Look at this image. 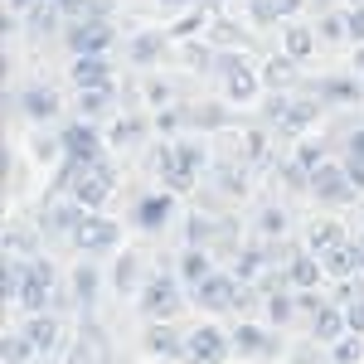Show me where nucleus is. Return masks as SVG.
I'll return each mask as SVG.
<instances>
[{"label":"nucleus","mask_w":364,"mask_h":364,"mask_svg":"<svg viewBox=\"0 0 364 364\" xmlns=\"http://www.w3.org/2000/svg\"><path fill=\"white\" fill-rule=\"evenodd\" d=\"M228 336H233V355H243V360H277V355H287L277 326H257L252 316H243Z\"/></svg>","instance_id":"1"},{"label":"nucleus","mask_w":364,"mask_h":364,"mask_svg":"<svg viewBox=\"0 0 364 364\" xmlns=\"http://www.w3.org/2000/svg\"><path fill=\"white\" fill-rule=\"evenodd\" d=\"M107 360H112V340H107V331L97 326V316L83 311L78 336H73V345H68V364H107Z\"/></svg>","instance_id":"2"},{"label":"nucleus","mask_w":364,"mask_h":364,"mask_svg":"<svg viewBox=\"0 0 364 364\" xmlns=\"http://www.w3.org/2000/svg\"><path fill=\"white\" fill-rule=\"evenodd\" d=\"M238 291H243V277L238 272H209V277L195 287L199 311H214V316H228L238 306Z\"/></svg>","instance_id":"3"},{"label":"nucleus","mask_w":364,"mask_h":364,"mask_svg":"<svg viewBox=\"0 0 364 364\" xmlns=\"http://www.w3.org/2000/svg\"><path fill=\"white\" fill-rule=\"evenodd\" d=\"M185 306V296H180V282L175 277H151L146 282V291H141V316L146 321H175Z\"/></svg>","instance_id":"4"},{"label":"nucleus","mask_w":364,"mask_h":364,"mask_svg":"<svg viewBox=\"0 0 364 364\" xmlns=\"http://www.w3.org/2000/svg\"><path fill=\"white\" fill-rule=\"evenodd\" d=\"M228 355H233V336H224L219 326L204 321V326L190 331V355H185L190 364H224Z\"/></svg>","instance_id":"5"},{"label":"nucleus","mask_w":364,"mask_h":364,"mask_svg":"<svg viewBox=\"0 0 364 364\" xmlns=\"http://www.w3.org/2000/svg\"><path fill=\"white\" fill-rule=\"evenodd\" d=\"M146 350L156 360H185L190 355V336L175 326V321H151L146 326Z\"/></svg>","instance_id":"6"},{"label":"nucleus","mask_w":364,"mask_h":364,"mask_svg":"<svg viewBox=\"0 0 364 364\" xmlns=\"http://www.w3.org/2000/svg\"><path fill=\"white\" fill-rule=\"evenodd\" d=\"M49 291H54V267L44 257H34L25 272V287H20V306L25 311H54L49 306Z\"/></svg>","instance_id":"7"},{"label":"nucleus","mask_w":364,"mask_h":364,"mask_svg":"<svg viewBox=\"0 0 364 364\" xmlns=\"http://www.w3.org/2000/svg\"><path fill=\"white\" fill-rule=\"evenodd\" d=\"M345 331H350V316H345V306H340V301H326V306L306 321V336L316 340V345H336Z\"/></svg>","instance_id":"8"},{"label":"nucleus","mask_w":364,"mask_h":364,"mask_svg":"<svg viewBox=\"0 0 364 364\" xmlns=\"http://www.w3.org/2000/svg\"><path fill=\"white\" fill-rule=\"evenodd\" d=\"M20 331L39 345V355H54L58 340H63V321H58V311H29V321Z\"/></svg>","instance_id":"9"},{"label":"nucleus","mask_w":364,"mask_h":364,"mask_svg":"<svg viewBox=\"0 0 364 364\" xmlns=\"http://www.w3.org/2000/svg\"><path fill=\"white\" fill-rule=\"evenodd\" d=\"M262 321H267V326H277V331H287L291 321H301V301H296V287H287V291H272V296L262 301Z\"/></svg>","instance_id":"10"},{"label":"nucleus","mask_w":364,"mask_h":364,"mask_svg":"<svg viewBox=\"0 0 364 364\" xmlns=\"http://www.w3.org/2000/svg\"><path fill=\"white\" fill-rule=\"evenodd\" d=\"M0 360L5 364H34V360H44V355H39V345L25 331H10V336L0 340Z\"/></svg>","instance_id":"11"},{"label":"nucleus","mask_w":364,"mask_h":364,"mask_svg":"<svg viewBox=\"0 0 364 364\" xmlns=\"http://www.w3.org/2000/svg\"><path fill=\"white\" fill-rule=\"evenodd\" d=\"M97 287H102V277H97V267H78L73 272V301H78V311H92L97 306Z\"/></svg>","instance_id":"12"},{"label":"nucleus","mask_w":364,"mask_h":364,"mask_svg":"<svg viewBox=\"0 0 364 364\" xmlns=\"http://www.w3.org/2000/svg\"><path fill=\"white\" fill-rule=\"evenodd\" d=\"M112 243H117V228H112V224H78V248L107 252Z\"/></svg>","instance_id":"13"},{"label":"nucleus","mask_w":364,"mask_h":364,"mask_svg":"<svg viewBox=\"0 0 364 364\" xmlns=\"http://www.w3.org/2000/svg\"><path fill=\"white\" fill-rule=\"evenodd\" d=\"M360 360H364V336L360 331H345L331 345V364H360Z\"/></svg>","instance_id":"14"},{"label":"nucleus","mask_w":364,"mask_h":364,"mask_svg":"<svg viewBox=\"0 0 364 364\" xmlns=\"http://www.w3.org/2000/svg\"><path fill=\"white\" fill-rule=\"evenodd\" d=\"M136 282H141V257L136 252H122L112 267V287L117 291H136Z\"/></svg>","instance_id":"15"},{"label":"nucleus","mask_w":364,"mask_h":364,"mask_svg":"<svg viewBox=\"0 0 364 364\" xmlns=\"http://www.w3.org/2000/svg\"><path fill=\"white\" fill-rule=\"evenodd\" d=\"M209 272H214V267H209V257H204L199 248H190L185 257H180V282H190V291H195V287L209 277Z\"/></svg>","instance_id":"16"},{"label":"nucleus","mask_w":364,"mask_h":364,"mask_svg":"<svg viewBox=\"0 0 364 364\" xmlns=\"http://www.w3.org/2000/svg\"><path fill=\"white\" fill-rule=\"evenodd\" d=\"M166 214H170V199H161V195L136 204V224L141 228H161V224H166Z\"/></svg>","instance_id":"17"},{"label":"nucleus","mask_w":364,"mask_h":364,"mask_svg":"<svg viewBox=\"0 0 364 364\" xmlns=\"http://www.w3.org/2000/svg\"><path fill=\"white\" fill-rule=\"evenodd\" d=\"M364 257L355 248H345V243H336V248L326 252V267H331V272H336V277H345V272H355V267H360Z\"/></svg>","instance_id":"18"},{"label":"nucleus","mask_w":364,"mask_h":364,"mask_svg":"<svg viewBox=\"0 0 364 364\" xmlns=\"http://www.w3.org/2000/svg\"><path fill=\"white\" fill-rule=\"evenodd\" d=\"M287 272H291V287H296V291H306V287L321 282V267H316L311 257H291V267H287Z\"/></svg>","instance_id":"19"},{"label":"nucleus","mask_w":364,"mask_h":364,"mask_svg":"<svg viewBox=\"0 0 364 364\" xmlns=\"http://www.w3.org/2000/svg\"><path fill=\"white\" fill-rule=\"evenodd\" d=\"M25 272H29V262H5V282H0V291H5V301H20V287H25Z\"/></svg>","instance_id":"20"},{"label":"nucleus","mask_w":364,"mask_h":364,"mask_svg":"<svg viewBox=\"0 0 364 364\" xmlns=\"http://www.w3.org/2000/svg\"><path fill=\"white\" fill-rule=\"evenodd\" d=\"M296 301H301V321H311V316H316V311L326 306V301H321V296H316V287H306V291H296Z\"/></svg>","instance_id":"21"},{"label":"nucleus","mask_w":364,"mask_h":364,"mask_svg":"<svg viewBox=\"0 0 364 364\" xmlns=\"http://www.w3.org/2000/svg\"><path fill=\"white\" fill-rule=\"evenodd\" d=\"M257 267H262V252H243V257H238V277L243 282L257 277Z\"/></svg>","instance_id":"22"},{"label":"nucleus","mask_w":364,"mask_h":364,"mask_svg":"<svg viewBox=\"0 0 364 364\" xmlns=\"http://www.w3.org/2000/svg\"><path fill=\"white\" fill-rule=\"evenodd\" d=\"M345 316H350V331H360V336H364V301H350Z\"/></svg>","instance_id":"23"},{"label":"nucleus","mask_w":364,"mask_h":364,"mask_svg":"<svg viewBox=\"0 0 364 364\" xmlns=\"http://www.w3.org/2000/svg\"><path fill=\"white\" fill-rule=\"evenodd\" d=\"M204 238H209V224H199V219H195V224H190V243H195V248H199Z\"/></svg>","instance_id":"24"},{"label":"nucleus","mask_w":364,"mask_h":364,"mask_svg":"<svg viewBox=\"0 0 364 364\" xmlns=\"http://www.w3.org/2000/svg\"><path fill=\"white\" fill-rule=\"evenodd\" d=\"M291 364H321V360H316L306 345H301V350H291Z\"/></svg>","instance_id":"25"}]
</instances>
